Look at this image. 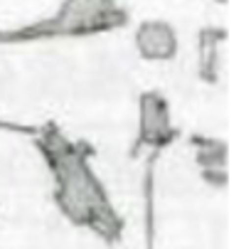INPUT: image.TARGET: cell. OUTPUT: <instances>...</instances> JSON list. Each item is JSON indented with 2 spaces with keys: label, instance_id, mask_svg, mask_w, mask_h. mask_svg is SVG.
Listing matches in <instances>:
<instances>
[{
  "label": "cell",
  "instance_id": "obj_1",
  "mask_svg": "<svg viewBox=\"0 0 251 249\" xmlns=\"http://www.w3.org/2000/svg\"><path fill=\"white\" fill-rule=\"evenodd\" d=\"M32 138L54 180V200L59 210L74 224L96 232L106 242H116L121 234V220L91 168V146L69 138L54 123L40 126Z\"/></svg>",
  "mask_w": 251,
  "mask_h": 249
},
{
  "label": "cell",
  "instance_id": "obj_2",
  "mask_svg": "<svg viewBox=\"0 0 251 249\" xmlns=\"http://www.w3.org/2000/svg\"><path fill=\"white\" fill-rule=\"evenodd\" d=\"M131 20L128 10L118 0H62L54 15L35 23L0 30V45H23L59 37H91L126 28Z\"/></svg>",
  "mask_w": 251,
  "mask_h": 249
},
{
  "label": "cell",
  "instance_id": "obj_3",
  "mask_svg": "<svg viewBox=\"0 0 251 249\" xmlns=\"http://www.w3.org/2000/svg\"><path fill=\"white\" fill-rule=\"evenodd\" d=\"M177 138V131L173 126V111L168 99L151 89L143 91L138 99V136H136V151L148 148L153 156L158 151H165L168 146H173Z\"/></svg>",
  "mask_w": 251,
  "mask_h": 249
},
{
  "label": "cell",
  "instance_id": "obj_4",
  "mask_svg": "<svg viewBox=\"0 0 251 249\" xmlns=\"http://www.w3.org/2000/svg\"><path fill=\"white\" fill-rule=\"evenodd\" d=\"M133 45H136V52L146 62H170L177 57V50H180L175 28L158 18H148L138 23L133 32Z\"/></svg>",
  "mask_w": 251,
  "mask_h": 249
},
{
  "label": "cell",
  "instance_id": "obj_5",
  "mask_svg": "<svg viewBox=\"0 0 251 249\" xmlns=\"http://www.w3.org/2000/svg\"><path fill=\"white\" fill-rule=\"evenodd\" d=\"M226 40V32L222 28H202L197 35V52H200V77L207 84L217 82V72H219V50L222 42Z\"/></svg>",
  "mask_w": 251,
  "mask_h": 249
},
{
  "label": "cell",
  "instance_id": "obj_6",
  "mask_svg": "<svg viewBox=\"0 0 251 249\" xmlns=\"http://www.w3.org/2000/svg\"><path fill=\"white\" fill-rule=\"evenodd\" d=\"M190 146L195 148V163L200 170H224L226 168V143L212 136L195 134L190 136Z\"/></svg>",
  "mask_w": 251,
  "mask_h": 249
}]
</instances>
